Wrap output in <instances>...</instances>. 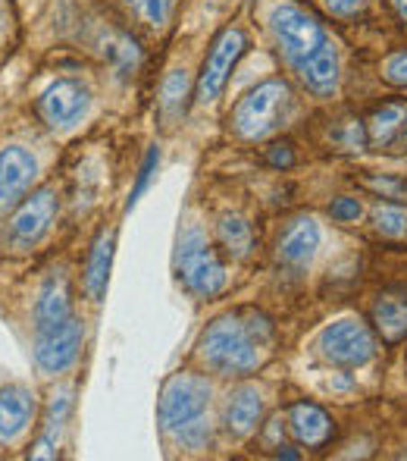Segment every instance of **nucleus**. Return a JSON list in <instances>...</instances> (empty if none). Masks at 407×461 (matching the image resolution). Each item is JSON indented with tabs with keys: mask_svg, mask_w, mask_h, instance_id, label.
<instances>
[{
	"mask_svg": "<svg viewBox=\"0 0 407 461\" xmlns=\"http://www.w3.org/2000/svg\"><path fill=\"white\" fill-rule=\"evenodd\" d=\"M35 110L50 129H73L92 110V92L79 79H57L41 92Z\"/></svg>",
	"mask_w": 407,
	"mask_h": 461,
	"instance_id": "obj_10",
	"label": "nucleus"
},
{
	"mask_svg": "<svg viewBox=\"0 0 407 461\" xmlns=\"http://www.w3.org/2000/svg\"><path fill=\"white\" fill-rule=\"evenodd\" d=\"M176 276L191 295L198 298H213L226 289L229 274H226L223 258L217 255L210 242H207L204 230L195 223H189L185 230H179L176 242V258H173Z\"/></svg>",
	"mask_w": 407,
	"mask_h": 461,
	"instance_id": "obj_5",
	"label": "nucleus"
},
{
	"mask_svg": "<svg viewBox=\"0 0 407 461\" xmlns=\"http://www.w3.org/2000/svg\"><path fill=\"white\" fill-rule=\"evenodd\" d=\"M373 323L383 333L385 342H398L407 336V302L395 295H385L373 304Z\"/></svg>",
	"mask_w": 407,
	"mask_h": 461,
	"instance_id": "obj_21",
	"label": "nucleus"
},
{
	"mask_svg": "<svg viewBox=\"0 0 407 461\" xmlns=\"http://www.w3.org/2000/svg\"><path fill=\"white\" fill-rule=\"evenodd\" d=\"M270 32L279 54L298 73L307 92L329 97L339 88V54L329 44L326 29L316 23V16L295 4H282L270 13Z\"/></svg>",
	"mask_w": 407,
	"mask_h": 461,
	"instance_id": "obj_1",
	"label": "nucleus"
},
{
	"mask_svg": "<svg viewBox=\"0 0 407 461\" xmlns=\"http://www.w3.org/2000/svg\"><path fill=\"white\" fill-rule=\"evenodd\" d=\"M60 211V198H57L54 185H41L31 194H25L13 211L10 223H6V245L16 251L35 249L44 236L50 232Z\"/></svg>",
	"mask_w": 407,
	"mask_h": 461,
	"instance_id": "obj_6",
	"label": "nucleus"
},
{
	"mask_svg": "<svg viewBox=\"0 0 407 461\" xmlns=\"http://www.w3.org/2000/svg\"><path fill=\"white\" fill-rule=\"evenodd\" d=\"M267 160H270V167H276V170H286V167H292L295 164L292 145H273V148H267Z\"/></svg>",
	"mask_w": 407,
	"mask_h": 461,
	"instance_id": "obj_31",
	"label": "nucleus"
},
{
	"mask_svg": "<svg viewBox=\"0 0 407 461\" xmlns=\"http://www.w3.org/2000/svg\"><path fill=\"white\" fill-rule=\"evenodd\" d=\"M383 79L395 88H407V50H398L383 63Z\"/></svg>",
	"mask_w": 407,
	"mask_h": 461,
	"instance_id": "obj_27",
	"label": "nucleus"
},
{
	"mask_svg": "<svg viewBox=\"0 0 407 461\" xmlns=\"http://www.w3.org/2000/svg\"><path fill=\"white\" fill-rule=\"evenodd\" d=\"M295 110V92L286 79L273 76V79L254 86L242 101L232 107L229 129L235 139L242 141H263L276 135L288 122Z\"/></svg>",
	"mask_w": 407,
	"mask_h": 461,
	"instance_id": "obj_4",
	"label": "nucleus"
},
{
	"mask_svg": "<svg viewBox=\"0 0 407 461\" xmlns=\"http://www.w3.org/2000/svg\"><path fill=\"white\" fill-rule=\"evenodd\" d=\"M189 107V73L185 69H173L164 79V88H160V110H164L166 120H179Z\"/></svg>",
	"mask_w": 407,
	"mask_h": 461,
	"instance_id": "obj_23",
	"label": "nucleus"
},
{
	"mask_svg": "<svg viewBox=\"0 0 407 461\" xmlns=\"http://www.w3.org/2000/svg\"><path fill=\"white\" fill-rule=\"evenodd\" d=\"M248 50V35L242 29H223L210 44V54H207L201 76H198L195 97L201 104L217 101L219 92L229 82V73L235 69V63L242 60V54Z\"/></svg>",
	"mask_w": 407,
	"mask_h": 461,
	"instance_id": "obj_8",
	"label": "nucleus"
},
{
	"mask_svg": "<svg viewBox=\"0 0 407 461\" xmlns=\"http://www.w3.org/2000/svg\"><path fill=\"white\" fill-rule=\"evenodd\" d=\"M367 185H370L373 192L385 194V198L407 194V179H398V176H367Z\"/></svg>",
	"mask_w": 407,
	"mask_h": 461,
	"instance_id": "obj_29",
	"label": "nucleus"
},
{
	"mask_svg": "<svg viewBox=\"0 0 407 461\" xmlns=\"http://www.w3.org/2000/svg\"><path fill=\"white\" fill-rule=\"evenodd\" d=\"M288 430H292V437L298 439L301 446L316 449V446L329 443V437L335 433V424L320 405H314V402H295V405L288 408Z\"/></svg>",
	"mask_w": 407,
	"mask_h": 461,
	"instance_id": "obj_16",
	"label": "nucleus"
},
{
	"mask_svg": "<svg viewBox=\"0 0 407 461\" xmlns=\"http://www.w3.org/2000/svg\"><path fill=\"white\" fill-rule=\"evenodd\" d=\"M101 44H103L101 50H103V57H107V63L119 76H132L135 69H138L141 50H138V44H135V38L122 35V32H107Z\"/></svg>",
	"mask_w": 407,
	"mask_h": 461,
	"instance_id": "obj_22",
	"label": "nucleus"
},
{
	"mask_svg": "<svg viewBox=\"0 0 407 461\" xmlns=\"http://www.w3.org/2000/svg\"><path fill=\"white\" fill-rule=\"evenodd\" d=\"M157 167H160V151L157 148H151V151L145 154V164H141V170H138V176H135V185H132V192H128V201H126V213L132 211L135 204L141 201V194L147 192V185H151V179L157 176Z\"/></svg>",
	"mask_w": 407,
	"mask_h": 461,
	"instance_id": "obj_26",
	"label": "nucleus"
},
{
	"mask_svg": "<svg viewBox=\"0 0 407 461\" xmlns=\"http://www.w3.org/2000/svg\"><path fill=\"white\" fill-rule=\"evenodd\" d=\"M35 393L29 386H19V383H10V386L0 389V443H13L19 439L25 430H29L31 418H35Z\"/></svg>",
	"mask_w": 407,
	"mask_h": 461,
	"instance_id": "obj_14",
	"label": "nucleus"
},
{
	"mask_svg": "<svg viewBox=\"0 0 407 461\" xmlns=\"http://www.w3.org/2000/svg\"><path fill=\"white\" fill-rule=\"evenodd\" d=\"M263 418V393L251 383L232 389L223 408V427L229 437H251Z\"/></svg>",
	"mask_w": 407,
	"mask_h": 461,
	"instance_id": "obj_15",
	"label": "nucleus"
},
{
	"mask_svg": "<svg viewBox=\"0 0 407 461\" xmlns=\"http://www.w3.org/2000/svg\"><path fill=\"white\" fill-rule=\"evenodd\" d=\"M126 4L132 6V13L141 19V23H147V25H154V29H160V25L170 23L176 0H126Z\"/></svg>",
	"mask_w": 407,
	"mask_h": 461,
	"instance_id": "obj_25",
	"label": "nucleus"
},
{
	"mask_svg": "<svg viewBox=\"0 0 407 461\" xmlns=\"http://www.w3.org/2000/svg\"><path fill=\"white\" fill-rule=\"evenodd\" d=\"M82 342H85V323L79 317H69L60 327H50L44 333H38L35 339V365L41 374L57 376L66 374L75 365L82 352Z\"/></svg>",
	"mask_w": 407,
	"mask_h": 461,
	"instance_id": "obj_9",
	"label": "nucleus"
},
{
	"mask_svg": "<svg viewBox=\"0 0 407 461\" xmlns=\"http://www.w3.org/2000/svg\"><path fill=\"white\" fill-rule=\"evenodd\" d=\"M316 249H320V223L314 217H298L286 226V232L279 236V249H276V258H279L282 267L288 270H305L310 261H314Z\"/></svg>",
	"mask_w": 407,
	"mask_h": 461,
	"instance_id": "obj_13",
	"label": "nucleus"
},
{
	"mask_svg": "<svg viewBox=\"0 0 407 461\" xmlns=\"http://www.w3.org/2000/svg\"><path fill=\"white\" fill-rule=\"evenodd\" d=\"M113 251H116V232L113 230L98 232L85 261V292L92 302H103V295H107L110 270H113Z\"/></svg>",
	"mask_w": 407,
	"mask_h": 461,
	"instance_id": "obj_17",
	"label": "nucleus"
},
{
	"mask_svg": "<svg viewBox=\"0 0 407 461\" xmlns=\"http://www.w3.org/2000/svg\"><path fill=\"white\" fill-rule=\"evenodd\" d=\"M320 355L335 367H364L376 358V339H373L370 327L354 317H341V321L329 323L320 333Z\"/></svg>",
	"mask_w": 407,
	"mask_h": 461,
	"instance_id": "obj_7",
	"label": "nucleus"
},
{
	"mask_svg": "<svg viewBox=\"0 0 407 461\" xmlns=\"http://www.w3.org/2000/svg\"><path fill=\"white\" fill-rule=\"evenodd\" d=\"M276 330L270 317L257 314V311H244V314H223L198 339V358L207 370L217 376H248L267 358V348L273 342Z\"/></svg>",
	"mask_w": 407,
	"mask_h": 461,
	"instance_id": "obj_2",
	"label": "nucleus"
},
{
	"mask_svg": "<svg viewBox=\"0 0 407 461\" xmlns=\"http://www.w3.org/2000/svg\"><path fill=\"white\" fill-rule=\"evenodd\" d=\"M217 239L232 261H244V258H251V251H254V230H251L248 220L238 217V213H223V217L217 220Z\"/></svg>",
	"mask_w": 407,
	"mask_h": 461,
	"instance_id": "obj_19",
	"label": "nucleus"
},
{
	"mask_svg": "<svg viewBox=\"0 0 407 461\" xmlns=\"http://www.w3.org/2000/svg\"><path fill=\"white\" fill-rule=\"evenodd\" d=\"M404 129H407V110L402 104H385V107H379L376 113L370 116V122H367L370 145L379 148V151L395 145V141L404 135Z\"/></svg>",
	"mask_w": 407,
	"mask_h": 461,
	"instance_id": "obj_20",
	"label": "nucleus"
},
{
	"mask_svg": "<svg viewBox=\"0 0 407 461\" xmlns=\"http://www.w3.org/2000/svg\"><path fill=\"white\" fill-rule=\"evenodd\" d=\"M373 226H376L383 236L398 239L407 230V207L402 204H376L373 207Z\"/></svg>",
	"mask_w": 407,
	"mask_h": 461,
	"instance_id": "obj_24",
	"label": "nucleus"
},
{
	"mask_svg": "<svg viewBox=\"0 0 407 461\" xmlns=\"http://www.w3.org/2000/svg\"><path fill=\"white\" fill-rule=\"evenodd\" d=\"M69 411H73V389L63 386L54 393L48 405V414H44V427H41V437H38L35 449H31V458H54L57 456V446H60V437L66 430V420Z\"/></svg>",
	"mask_w": 407,
	"mask_h": 461,
	"instance_id": "obj_18",
	"label": "nucleus"
},
{
	"mask_svg": "<svg viewBox=\"0 0 407 461\" xmlns=\"http://www.w3.org/2000/svg\"><path fill=\"white\" fill-rule=\"evenodd\" d=\"M323 6L339 19H354L367 10V0H323Z\"/></svg>",
	"mask_w": 407,
	"mask_h": 461,
	"instance_id": "obj_30",
	"label": "nucleus"
},
{
	"mask_svg": "<svg viewBox=\"0 0 407 461\" xmlns=\"http://www.w3.org/2000/svg\"><path fill=\"white\" fill-rule=\"evenodd\" d=\"M392 6H395V10H398V16H402L404 23H407V0H392Z\"/></svg>",
	"mask_w": 407,
	"mask_h": 461,
	"instance_id": "obj_32",
	"label": "nucleus"
},
{
	"mask_svg": "<svg viewBox=\"0 0 407 461\" xmlns=\"http://www.w3.org/2000/svg\"><path fill=\"white\" fill-rule=\"evenodd\" d=\"M73 317V285L63 270H54L41 283L35 298V333H44L50 327H60Z\"/></svg>",
	"mask_w": 407,
	"mask_h": 461,
	"instance_id": "obj_12",
	"label": "nucleus"
},
{
	"mask_svg": "<svg viewBox=\"0 0 407 461\" xmlns=\"http://www.w3.org/2000/svg\"><path fill=\"white\" fill-rule=\"evenodd\" d=\"M329 213H332V220H339V223H354V220H360V213H364V207H360L358 198H335L332 204H329Z\"/></svg>",
	"mask_w": 407,
	"mask_h": 461,
	"instance_id": "obj_28",
	"label": "nucleus"
},
{
	"mask_svg": "<svg viewBox=\"0 0 407 461\" xmlns=\"http://www.w3.org/2000/svg\"><path fill=\"white\" fill-rule=\"evenodd\" d=\"M38 179V160L29 148L6 145L0 148V211L16 207L31 192Z\"/></svg>",
	"mask_w": 407,
	"mask_h": 461,
	"instance_id": "obj_11",
	"label": "nucleus"
},
{
	"mask_svg": "<svg viewBox=\"0 0 407 461\" xmlns=\"http://www.w3.org/2000/svg\"><path fill=\"white\" fill-rule=\"evenodd\" d=\"M210 399L213 386L204 374L179 370L164 383L157 399V424L179 449L201 452L210 446Z\"/></svg>",
	"mask_w": 407,
	"mask_h": 461,
	"instance_id": "obj_3",
	"label": "nucleus"
}]
</instances>
